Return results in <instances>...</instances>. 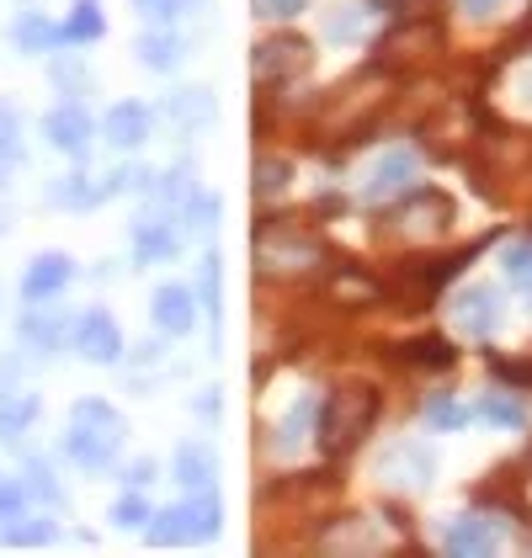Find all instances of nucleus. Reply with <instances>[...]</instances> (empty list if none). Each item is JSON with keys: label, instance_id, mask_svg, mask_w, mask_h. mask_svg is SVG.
<instances>
[{"label": "nucleus", "instance_id": "obj_36", "mask_svg": "<svg viewBox=\"0 0 532 558\" xmlns=\"http://www.w3.org/2000/svg\"><path fill=\"white\" fill-rule=\"evenodd\" d=\"M149 22H177V16H186V11H203V0H133Z\"/></svg>", "mask_w": 532, "mask_h": 558}, {"label": "nucleus", "instance_id": "obj_4", "mask_svg": "<svg viewBox=\"0 0 532 558\" xmlns=\"http://www.w3.org/2000/svg\"><path fill=\"white\" fill-rule=\"evenodd\" d=\"M219 537V500L214 495H192L171 511L149 515V543L155 548H177V543H208Z\"/></svg>", "mask_w": 532, "mask_h": 558}, {"label": "nucleus", "instance_id": "obj_14", "mask_svg": "<svg viewBox=\"0 0 532 558\" xmlns=\"http://www.w3.org/2000/svg\"><path fill=\"white\" fill-rule=\"evenodd\" d=\"M70 277H75V260L64 256V251H44V256H33L27 277H22V299H27V303L53 299V293H59Z\"/></svg>", "mask_w": 532, "mask_h": 558}, {"label": "nucleus", "instance_id": "obj_29", "mask_svg": "<svg viewBox=\"0 0 532 558\" xmlns=\"http://www.w3.org/2000/svg\"><path fill=\"white\" fill-rule=\"evenodd\" d=\"M107 197V186H90V175H64L59 186H53V203L59 208H90V203H101Z\"/></svg>", "mask_w": 532, "mask_h": 558}, {"label": "nucleus", "instance_id": "obj_5", "mask_svg": "<svg viewBox=\"0 0 532 558\" xmlns=\"http://www.w3.org/2000/svg\"><path fill=\"white\" fill-rule=\"evenodd\" d=\"M314 59L310 38H299V33H277V38H266L256 44L251 53V75L262 81V86H277V81H293V75H304Z\"/></svg>", "mask_w": 532, "mask_h": 558}, {"label": "nucleus", "instance_id": "obj_35", "mask_svg": "<svg viewBox=\"0 0 532 558\" xmlns=\"http://www.w3.org/2000/svg\"><path fill=\"white\" fill-rule=\"evenodd\" d=\"M27 495H38L48 506H64V489L53 484V469H48V463H27Z\"/></svg>", "mask_w": 532, "mask_h": 558}, {"label": "nucleus", "instance_id": "obj_42", "mask_svg": "<svg viewBox=\"0 0 532 558\" xmlns=\"http://www.w3.org/2000/svg\"><path fill=\"white\" fill-rule=\"evenodd\" d=\"M53 81H59L64 90H90V75L86 70H70V59H59V64H53Z\"/></svg>", "mask_w": 532, "mask_h": 558}, {"label": "nucleus", "instance_id": "obj_2", "mask_svg": "<svg viewBox=\"0 0 532 558\" xmlns=\"http://www.w3.org/2000/svg\"><path fill=\"white\" fill-rule=\"evenodd\" d=\"M118 447H123V415H118L107 399H81L75 415H70V441H64V452H70L86 473H101V469H112Z\"/></svg>", "mask_w": 532, "mask_h": 558}, {"label": "nucleus", "instance_id": "obj_7", "mask_svg": "<svg viewBox=\"0 0 532 558\" xmlns=\"http://www.w3.org/2000/svg\"><path fill=\"white\" fill-rule=\"evenodd\" d=\"M437 473V458L426 441H395L384 458H378V478L395 484V489H426Z\"/></svg>", "mask_w": 532, "mask_h": 558}, {"label": "nucleus", "instance_id": "obj_3", "mask_svg": "<svg viewBox=\"0 0 532 558\" xmlns=\"http://www.w3.org/2000/svg\"><path fill=\"white\" fill-rule=\"evenodd\" d=\"M378 421V388L367 384H341L325 404H319V441L325 452H352L356 441Z\"/></svg>", "mask_w": 532, "mask_h": 558}, {"label": "nucleus", "instance_id": "obj_19", "mask_svg": "<svg viewBox=\"0 0 532 558\" xmlns=\"http://www.w3.org/2000/svg\"><path fill=\"white\" fill-rule=\"evenodd\" d=\"M149 314H155V330H166V336H186V330H192V319H197V308H192V293H186V288H177V282L155 288V299H149Z\"/></svg>", "mask_w": 532, "mask_h": 558}, {"label": "nucleus", "instance_id": "obj_15", "mask_svg": "<svg viewBox=\"0 0 532 558\" xmlns=\"http://www.w3.org/2000/svg\"><path fill=\"white\" fill-rule=\"evenodd\" d=\"M171 473H177V484L186 495H203V489H214V478H219V458H214V447H203V441H181L177 458H171Z\"/></svg>", "mask_w": 532, "mask_h": 558}, {"label": "nucleus", "instance_id": "obj_32", "mask_svg": "<svg viewBox=\"0 0 532 558\" xmlns=\"http://www.w3.org/2000/svg\"><path fill=\"white\" fill-rule=\"evenodd\" d=\"M362 33H367V22H362L356 5H336L330 22H325V38H330V44H356Z\"/></svg>", "mask_w": 532, "mask_h": 558}, {"label": "nucleus", "instance_id": "obj_17", "mask_svg": "<svg viewBox=\"0 0 532 558\" xmlns=\"http://www.w3.org/2000/svg\"><path fill=\"white\" fill-rule=\"evenodd\" d=\"M181 245V234L171 229V218H155L144 214L138 223H133V256L144 260V266H155V260H171Z\"/></svg>", "mask_w": 532, "mask_h": 558}, {"label": "nucleus", "instance_id": "obj_11", "mask_svg": "<svg viewBox=\"0 0 532 558\" xmlns=\"http://www.w3.org/2000/svg\"><path fill=\"white\" fill-rule=\"evenodd\" d=\"M415 175H421V160L410 155V149H389L378 166H373V175H367V203H389V197H404L410 186H415Z\"/></svg>", "mask_w": 532, "mask_h": 558}, {"label": "nucleus", "instance_id": "obj_18", "mask_svg": "<svg viewBox=\"0 0 532 558\" xmlns=\"http://www.w3.org/2000/svg\"><path fill=\"white\" fill-rule=\"evenodd\" d=\"M443 548L452 558H489L495 548H500V537L489 532V521H480V515H458V521L447 526Z\"/></svg>", "mask_w": 532, "mask_h": 558}, {"label": "nucleus", "instance_id": "obj_28", "mask_svg": "<svg viewBox=\"0 0 532 558\" xmlns=\"http://www.w3.org/2000/svg\"><path fill=\"white\" fill-rule=\"evenodd\" d=\"M101 33H107V22H101L96 0H81V5H75V16L64 22V44H96Z\"/></svg>", "mask_w": 532, "mask_h": 558}, {"label": "nucleus", "instance_id": "obj_39", "mask_svg": "<svg viewBox=\"0 0 532 558\" xmlns=\"http://www.w3.org/2000/svg\"><path fill=\"white\" fill-rule=\"evenodd\" d=\"M378 293H384V288H378V282H367V277H352V271H347V277H336V299L341 303H373Z\"/></svg>", "mask_w": 532, "mask_h": 558}, {"label": "nucleus", "instance_id": "obj_43", "mask_svg": "<svg viewBox=\"0 0 532 558\" xmlns=\"http://www.w3.org/2000/svg\"><path fill=\"white\" fill-rule=\"evenodd\" d=\"M495 373H500L506 384H517V388H532V362H495Z\"/></svg>", "mask_w": 532, "mask_h": 558}, {"label": "nucleus", "instance_id": "obj_45", "mask_svg": "<svg viewBox=\"0 0 532 558\" xmlns=\"http://www.w3.org/2000/svg\"><path fill=\"white\" fill-rule=\"evenodd\" d=\"M458 11H463V16H474V22H485V16L500 11V0H458Z\"/></svg>", "mask_w": 532, "mask_h": 558}, {"label": "nucleus", "instance_id": "obj_16", "mask_svg": "<svg viewBox=\"0 0 532 558\" xmlns=\"http://www.w3.org/2000/svg\"><path fill=\"white\" fill-rule=\"evenodd\" d=\"M149 107L144 101H118L112 112H107V123H101V133H107V144L112 149H144L149 144Z\"/></svg>", "mask_w": 532, "mask_h": 558}, {"label": "nucleus", "instance_id": "obj_24", "mask_svg": "<svg viewBox=\"0 0 532 558\" xmlns=\"http://www.w3.org/2000/svg\"><path fill=\"white\" fill-rule=\"evenodd\" d=\"M181 53H186V44H181L177 33H144L138 38V59H144V70H177L181 64Z\"/></svg>", "mask_w": 532, "mask_h": 558}, {"label": "nucleus", "instance_id": "obj_9", "mask_svg": "<svg viewBox=\"0 0 532 558\" xmlns=\"http://www.w3.org/2000/svg\"><path fill=\"white\" fill-rule=\"evenodd\" d=\"M44 133H48V144L59 149V155H75V160H86V149H90V112L81 107V101H59L53 112L44 118Z\"/></svg>", "mask_w": 532, "mask_h": 558}, {"label": "nucleus", "instance_id": "obj_22", "mask_svg": "<svg viewBox=\"0 0 532 558\" xmlns=\"http://www.w3.org/2000/svg\"><path fill=\"white\" fill-rule=\"evenodd\" d=\"M38 393H22V388H11V393H0V436L5 441H22L27 436V426L38 421Z\"/></svg>", "mask_w": 532, "mask_h": 558}, {"label": "nucleus", "instance_id": "obj_20", "mask_svg": "<svg viewBox=\"0 0 532 558\" xmlns=\"http://www.w3.org/2000/svg\"><path fill=\"white\" fill-rule=\"evenodd\" d=\"M11 44L22 48V53H48V48L64 44V27H53L44 11H22L16 27H11Z\"/></svg>", "mask_w": 532, "mask_h": 558}, {"label": "nucleus", "instance_id": "obj_37", "mask_svg": "<svg viewBox=\"0 0 532 558\" xmlns=\"http://www.w3.org/2000/svg\"><path fill=\"white\" fill-rule=\"evenodd\" d=\"M197 293H203V308L219 319V303H223V293H219V256H203V271H197Z\"/></svg>", "mask_w": 532, "mask_h": 558}, {"label": "nucleus", "instance_id": "obj_12", "mask_svg": "<svg viewBox=\"0 0 532 558\" xmlns=\"http://www.w3.org/2000/svg\"><path fill=\"white\" fill-rule=\"evenodd\" d=\"M166 123H171L181 138L203 133L208 123H214V90H203V86L171 90V96H166Z\"/></svg>", "mask_w": 532, "mask_h": 558}, {"label": "nucleus", "instance_id": "obj_30", "mask_svg": "<svg viewBox=\"0 0 532 558\" xmlns=\"http://www.w3.org/2000/svg\"><path fill=\"white\" fill-rule=\"evenodd\" d=\"M181 218H186L192 234H208V229L219 223V197H214V192H192V197L181 203Z\"/></svg>", "mask_w": 532, "mask_h": 558}, {"label": "nucleus", "instance_id": "obj_25", "mask_svg": "<svg viewBox=\"0 0 532 558\" xmlns=\"http://www.w3.org/2000/svg\"><path fill=\"white\" fill-rule=\"evenodd\" d=\"M22 341L27 345H38V351H59L64 345V319L53 314V308H33L27 319H22Z\"/></svg>", "mask_w": 532, "mask_h": 558}, {"label": "nucleus", "instance_id": "obj_40", "mask_svg": "<svg viewBox=\"0 0 532 558\" xmlns=\"http://www.w3.org/2000/svg\"><path fill=\"white\" fill-rule=\"evenodd\" d=\"M112 521H118V526H144V521H149V506H144V495H138V489H133V495H123V500L112 506Z\"/></svg>", "mask_w": 532, "mask_h": 558}, {"label": "nucleus", "instance_id": "obj_10", "mask_svg": "<svg viewBox=\"0 0 532 558\" xmlns=\"http://www.w3.org/2000/svg\"><path fill=\"white\" fill-rule=\"evenodd\" d=\"M314 421H319V399H314V393H299V399L282 410V421L271 426V452H277V458H299V452L310 447Z\"/></svg>", "mask_w": 532, "mask_h": 558}, {"label": "nucleus", "instance_id": "obj_21", "mask_svg": "<svg viewBox=\"0 0 532 558\" xmlns=\"http://www.w3.org/2000/svg\"><path fill=\"white\" fill-rule=\"evenodd\" d=\"M325 548L330 554H384V537L373 532V515H352L325 537Z\"/></svg>", "mask_w": 532, "mask_h": 558}, {"label": "nucleus", "instance_id": "obj_6", "mask_svg": "<svg viewBox=\"0 0 532 558\" xmlns=\"http://www.w3.org/2000/svg\"><path fill=\"white\" fill-rule=\"evenodd\" d=\"M452 197L437 192V186H410L404 197H399L395 208V223L399 229H410V234H443L447 223H452Z\"/></svg>", "mask_w": 532, "mask_h": 558}, {"label": "nucleus", "instance_id": "obj_1", "mask_svg": "<svg viewBox=\"0 0 532 558\" xmlns=\"http://www.w3.org/2000/svg\"><path fill=\"white\" fill-rule=\"evenodd\" d=\"M251 245H256V260H262L266 277H304L314 266H325V256H330L325 240L314 229H304L299 218H262Z\"/></svg>", "mask_w": 532, "mask_h": 558}, {"label": "nucleus", "instance_id": "obj_44", "mask_svg": "<svg viewBox=\"0 0 532 558\" xmlns=\"http://www.w3.org/2000/svg\"><path fill=\"white\" fill-rule=\"evenodd\" d=\"M123 484H129V489H144V484H155V458H138V463L123 473Z\"/></svg>", "mask_w": 532, "mask_h": 558}, {"label": "nucleus", "instance_id": "obj_34", "mask_svg": "<svg viewBox=\"0 0 532 558\" xmlns=\"http://www.w3.org/2000/svg\"><path fill=\"white\" fill-rule=\"evenodd\" d=\"M22 511H27V484H16V478L0 473V526L22 521Z\"/></svg>", "mask_w": 532, "mask_h": 558}, {"label": "nucleus", "instance_id": "obj_23", "mask_svg": "<svg viewBox=\"0 0 532 558\" xmlns=\"http://www.w3.org/2000/svg\"><path fill=\"white\" fill-rule=\"evenodd\" d=\"M395 362H404V367H432V373H443V367H452V362H458V351H452L443 336H415V341L395 345Z\"/></svg>", "mask_w": 532, "mask_h": 558}, {"label": "nucleus", "instance_id": "obj_8", "mask_svg": "<svg viewBox=\"0 0 532 558\" xmlns=\"http://www.w3.org/2000/svg\"><path fill=\"white\" fill-rule=\"evenodd\" d=\"M75 351L96 362V367H112L118 356H123V330H118V319L107 314V308H86L81 319H75Z\"/></svg>", "mask_w": 532, "mask_h": 558}, {"label": "nucleus", "instance_id": "obj_26", "mask_svg": "<svg viewBox=\"0 0 532 558\" xmlns=\"http://www.w3.org/2000/svg\"><path fill=\"white\" fill-rule=\"evenodd\" d=\"M251 186H256V197H262V203H277V197L293 186V166H288V160H277V155H262V160H256V171H251Z\"/></svg>", "mask_w": 532, "mask_h": 558}, {"label": "nucleus", "instance_id": "obj_13", "mask_svg": "<svg viewBox=\"0 0 532 558\" xmlns=\"http://www.w3.org/2000/svg\"><path fill=\"white\" fill-rule=\"evenodd\" d=\"M452 319H458V330L469 336V341H489L495 336V325H500V299H495V288H469L458 308H452Z\"/></svg>", "mask_w": 532, "mask_h": 558}, {"label": "nucleus", "instance_id": "obj_41", "mask_svg": "<svg viewBox=\"0 0 532 558\" xmlns=\"http://www.w3.org/2000/svg\"><path fill=\"white\" fill-rule=\"evenodd\" d=\"M256 5V16H266V22H288V16H299L310 0H251Z\"/></svg>", "mask_w": 532, "mask_h": 558}, {"label": "nucleus", "instance_id": "obj_31", "mask_svg": "<svg viewBox=\"0 0 532 558\" xmlns=\"http://www.w3.org/2000/svg\"><path fill=\"white\" fill-rule=\"evenodd\" d=\"M474 421V410H463V404H452L447 393H432V404H426V426L432 430H458Z\"/></svg>", "mask_w": 532, "mask_h": 558}, {"label": "nucleus", "instance_id": "obj_33", "mask_svg": "<svg viewBox=\"0 0 532 558\" xmlns=\"http://www.w3.org/2000/svg\"><path fill=\"white\" fill-rule=\"evenodd\" d=\"M5 543H16V548H44V543H53V521H44V515H33L27 526H5Z\"/></svg>", "mask_w": 532, "mask_h": 558}, {"label": "nucleus", "instance_id": "obj_27", "mask_svg": "<svg viewBox=\"0 0 532 558\" xmlns=\"http://www.w3.org/2000/svg\"><path fill=\"white\" fill-rule=\"evenodd\" d=\"M474 415H480V421H489V426H506V430H522V426H528V410H522V399H506V393H485Z\"/></svg>", "mask_w": 532, "mask_h": 558}, {"label": "nucleus", "instance_id": "obj_38", "mask_svg": "<svg viewBox=\"0 0 532 558\" xmlns=\"http://www.w3.org/2000/svg\"><path fill=\"white\" fill-rule=\"evenodd\" d=\"M506 277H511V288L532 293V245H511L506 251Z\"/></svg>", "mask_w": 532, "mask_h": 558}]
</instances>
